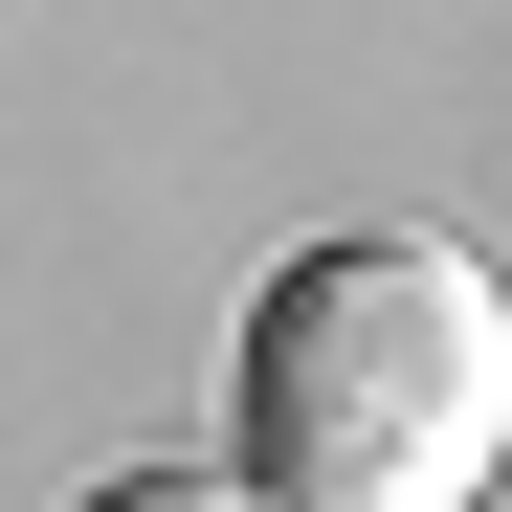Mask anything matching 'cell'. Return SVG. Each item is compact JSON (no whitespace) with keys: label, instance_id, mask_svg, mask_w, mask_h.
<instances>
[{"label":"cell","instance_id":"6da1fadb","mask_svg":"<svg viewBox=\"0 0 512 512\" xmlns=\"http://www.w3.org/2000/svg\"><path fill=\"white\" fill-rule=\"evenodd\" d=\"M512 468V290L423 223H334L245 312V490L268 512H468Z\"/></svg>","mask_w":512,"mask_h":512},{"label":"cell","instance_id":"7a4b0ae2","mask_svg":"<svg viewBox=\"0 0 512 512\" xmlns=\"http://www.w3.org/2000/svg\"><path fill=\"white\" fill-rule=\"evenodd\" d=\"M67 512H268V490H245V468H179V446H156V468H112V490H67Z\"/></svg>","mask_w":512,"mask_h":512}]
</instances>
